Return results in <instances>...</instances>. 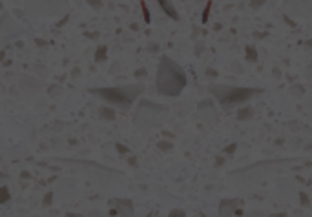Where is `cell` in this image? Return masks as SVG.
Instances as JSON below:
<instances>
[{"label":"cell","instance_id":"d6986e66","mask_svg":"<svg viewBox=\"0 0 312 217\" xmlns=\"http://www.w3.org/2000/svg\"><path fill=\"white\" fill-rule=\"evenodd\" d=\"M263 4H265V0H250V8L254 9H259Z\"/></svg>","mask_w":312,"mask_h":217},{"label":"cell","instance_id":"5bb4252c","mask_svg":"<svg viewBox=\"0 0 312 217\" xmlns=\"http://www.w3.org/2000/svg\"><path fill=\"white\" fill-rule=\"evenodd\" d=\"M100 119H115V112L112 108H100Z\"/></svg>","mask_w":312,"mask_h":217},{"label":"cell","instance_id":"ba28073f","mask_svg":"<svg viewBox=\"0 0 312 217\" xmlns=\"http://www.w3.org/2000/svg\"><path fill=\"white\" fill-rule=\"evenodd\" d=\"M197 113H199V119L205 120L208 126H215V124L219 122L217 112H215V108H213V104H212V100H210V99L203 100V102L197 106Z\"/></svg>","mask_w":312,"mask_h":217},{"label":"cell","instance_id":"6da1fadb","mask_svg":"<svg viewBox=\"0 0 312 217\" xmlns=\"http://www.w3.org/2000/svg\"><path fill=\"white\" fill-rule=\"evenodd\" d=\"M186 73L175 60L163 55L155 75V90L163 97H179L186 88Z\"/></svg>","mask_w":312,"mask_h":217},{"label":"cell","instance_id":"7402d4cb","mask_svg":"<svg viewBox=\"0 0 312 217\" xmlns=\"http://www.w3.org/2000/svg\"><path fill=\"white\" fill-rule=\"evenodd\" d=\"M51 197H53V194L49 192V194H46V197H44V206H49L51 204Z\"/></svg>","mask_w":312,"mask_h":217},{"label":"cell","instance_id":"2e32d148","mask_svg":"<svg viewBox=\"0 0 312 217\" xmlns=\"http://www.w3.org/2000/svg\"><path fill=\"white\" fill-rule=\"evenodd\" d=\"M210 9H212V2L208 0V2H206V6H205V11H203V18H201V20H203V24L208 22V15H210Z\"/></svg>","mask_w":312,"mask_h":217},{"label":"cell","instance_id":"d4e9b609","mask_svg":"<svg viewBox=\"0 0 312 217\" xmlns=\"http://www.w3.org/2000/svg\"><path fill=\"white\" fill-rule=\"evenodd\" d=\"M4 57H6V53H4V51H0V60H4Z\"/></svg>","mask_w":312,"mask_h":217},{"label":"cell","instance_id":"277c9868","mask_svg":"<svg viewBox=\"0 0 312 217\" xmlns=\"http://www.w3.org/2000/svg\"><path fill=\"white\" fill-rule=\"evenodd\" d=\"M168 115V108L166 106L155 104L152 100H146L143 99L139 102V108L135 115H133V124L139 130H152L163 124V120L166 119Z\"/></svg>","mask_w":312,"mask_h":217},{"label":"cell","instance_id":"9c48e42d","mask_svg":"<svg viewBox=\"0 0 312 217\" xmlns=\"http://www.w3.org/2000/svg\"><path fill=\"white\" fill-rule=\"evenodd\" d=\"M241 199H223L219 204V216H243Z\"/></svg>","mask_w":312,"mask_h":217},{"label":"cell","instance_id":"ffe728a7","mask_svg":"<svg viewBox=\"0 0 312 217\" xmlns=\"http://www.w3.org/2000/svg\"><path fill=\"white\" fill-rule=\"evenodd\" d=\"M88 4H90L92 8H95V9L102 8V0H88Z\"/></svg>","mask_w":312,"mask_h":217},{"label":"cell","instance_id":"cb8c5ba5","mask_svg":"<svg viewBox=\"0 0 312 217\" xmlns=\"http://www.w3.org/2000/svg\"><path fill=\"white\" fill-rule=\"evenodd\" d=\"M234 150H236V144H232V146H229V148L225 150V153H232Z\"/></svg>","mask_w":312,"mask_h":217},{"label":"cell","instance_id":"9a60e30c","mask_svg":"<svg viewBox=\"0 0 312 217\" xmlns=\"http://www.w3.org/2000/svg\"><path fill=\"white\" fill-rule=\"evenodd\" d=\"M252 108H245V110H239V113H237V119H250L252 117Z\"/></svg>","mask_w":312,"mask_h":217},{"label":"cell","instance_id":"30bf717a","mask_svg":"<svg viewBox=\"0 0 312 217\" xmlns=\"http://www.w3.org/2000/svg\"><path fill=\"white\" fill-rule=\"evenodd\" d=\"M110 204V216H133V204L130 199H114Z\"/></svg>","mask_w":312,"mask_h":217},{"label":"cell","instance_id":"8fae6325","mask_svg":"<svg viewBox=\"0 0 312 217\" xmlns=\"http://www.w3.org/2000/svg\"><path fill=\"white\" fill-rule=\"evenodd\" d=\"M157 4H159L161 11H163L168 18H172V20H179V13H177L175 4L172 2V0H157Z\"/></svg>","mask_w":312,"mask_h":217},{"label":"cell","instance_id":"ac0fdd59","mask_svg":"<svg viewBox=\"0 0 312 217\" xmlns=\"http://www.w3.org/2000/svg\"><path fill=\"white\" fill-rule=\"evenodd\" d=\"M246 51H248V60H256V59H258V53L254 51V48H252V46H246Z\"/></svg>","mask_w":312,"mask_h":217},{"label":"cell","instance_id":"484cf974","mask_svg":"<svg viewBox=\"0 0 312 217\" xmlns=\"http://www.w3.org/2000/svg\"><path fill=\"white\" fill-rule=\"evenodd\" d=\"M196 2H197V4H201V2H205V0H196Z\"/></svg>","mask_w":312,"mask_h":217},{"label":"cell","instance_id":"7c38bea8","mask_svg":"<svg viewBox=\"0 0 312 217\" xmlns=\"http://www.w3.org/2000/svg\"><path fill=\"white\" fill-rule=\"evenodd\" d=\"M11 199V194H9V188L6 184H2L0 186V202L4 204V202H8Z\"/></svg>","mask_w":312,"mask_h":217},{"label":"cell","instance_id":"4316f807","mask_svg":"<svg viewBox=\"0 0 312 217\" xmlns=\"http://www.w3.org/2000/svg\"><path fill=\"white\" fill-rule=\"evenodd\" d=\"M0 9H4V4H2V2H0Z\"/></svg>","mask_w":312,"mask_h":217},{"label":"cell","instance_id":"3957f363","mask_svg":"<svg viewBox=\"0 0 312 217\" xmlns=\"http://www.w3.org/2000/svg\"><path fill=\"white\" fill-rule=\"evenodd\" d=\"M208 90L221 104V108L227 112L232 110L234 106L245 104L250 99L263 93L261 88H232V86H225V84H210Z\"/></svg>","mask_w":312,"mask_h":217},{"label":"cell","instance_id":"44dd1931","mask_svg":"<svg viewBox=\"0 0 312 217\" xmlns=\"http://www.w3.org/2000/svg\"><path fill=\"white\" fill-rule=\"evenodd\" d=\"M186 214H184V210H172L170 212V217H184Z\"/></svg>","mask_w":312,"mask_h":217},{"label":"cell","instance_id":"52a82bcc","mask_svg":"<svg viewBox=\"0 0 312 217\" xmlns=\"http://www.w3.org/2000/svg\"><path fill=\"white\" fill-rule=\"evenodd\" d=\"M283 9L296 18H312V0H285Z\"/></svg>","mask_w":312,"mask_h":217},{"label":"cell","instance_id":"5b68a950","mask_svg":"<svg viewBox=\"0 0 312 217\" xmlns=\"http://www.w3.org/2000/svg\"><path fill=\"white\" fill-rule=\"evenodd\" d=\"M24 9L33 18H53L68 13L69 0H24Z\"/></svg>","mask_w":312,"mask_h":217},{"label":"cell","instance_id":"7a4b0ae2","mask_svg":"<svg viewBox=\"0 0 312 217\" xmlns=\"http://www.w3.org/2000/svg\"><path fill=\"white\" fill-rule=\"evenodd\" d=\"M143 91H145L143 84H126V86H114V88H93L90 93L97 95L108 104L119 108L121 112H128Z\"/></svg>","mask_w":312,"mask_h":217},{"label":"cell","instance_id":"8992f818","mask_svg":"<svg viewBox=\"0 0 312 217\" xmlns=\"http://www.w3.org/2000/svg\"><path fill=\"white\" fill-rule=\"evenodd\" d=\"M22 35L24 28L20 26V22H16L9 13H2V17H0V48L20 38Z\"/></svg>","mask_w":312,"mask_h":217},{"label":"cell","instance_id":"4fadbf2b","mask_svg":"<svg viewBox=\"0 0 312 217\" xmlns=\"http://www.w3.org/2000/svg\"><path fill=\"white\" fill-rule=\"evenodd\" d=\"M106 51H108L106 46H99L97 51H95V62H100V60L106 59Z\"/></svg>","mask_w":312,"mask_h":217},{"label":"cell","instance_id":"e0dca14e","mask_svg":"<svg viewBox=\"0 0 312 217\" xmlns=\"http://www.w3.org/2000/svg\"><path fill=\"white\" fill-rule=\"evenodd\" d=\"M141 8H143V17H145V22L150 24V9L146 8L145 0H141Z\"/></svg>","mask_w":312,"mask_h":217},{"label":"cell","instance_id":"603a6c76","mask_svg":"<svg viewBox=\"0 0 312 217\" xmlns=\"http://www.w3.org/2000/svg\"><path fill=\"white\" fill-rule=\"evenodd\" d=\"M8 179H9V175H8V173L0 172V181H8Z\"/></svg>","mask_w":312,"mask_h":217}]
</instances>
